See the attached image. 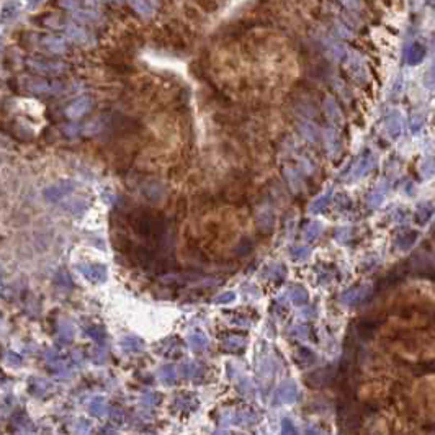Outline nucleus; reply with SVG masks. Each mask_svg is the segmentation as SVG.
Listing matches in <instances>:
<instances>
[{"mask_svg":"<svg viewBox=\"0 0 435 435\" xmlns=\"http://www.w3.org/2000/svg\"><path fill=\"white\" fill-rule=\"evenodd\" d=\"M110 419H111V422L116 424V426H121V424L125 422V419H126V414H125V411H123V409L115 407V409H111Z\"/></svg>","mask_w":435,"mask_h":435,"instance_id":"21","label":"nucleus"},{"mask_svg":"<svg viewBox=\"0 0 435 435\" xmlns=\"http://www.w3.org/2000/svg\"><path fill=\"white\" fill-rule=\"evenodd\" d=\"M280 435H298V429H296V426L290 419H283V421H281Z\"/></svg>","mask_w":435,"mask_h":435,"instance_id":"19","label":"nucleus"},{"mask_svg":"<svg viewBox=\"0 0 435 435\" xmlns=\"http://www.w3.org/2000/svg\"><path fill=\"white\" fill-rule=\"evenodd\" d=\"M291 257H293L295 260H300V259L308 257V249H296L295 254H291Z\"/></svg>","mask_w":435,"mask_h":435,"instance_id":"27","label":"nucleus"},{"mask_svg":"<svg viewBox=\"0 0 435 435\" xmlns=\"http://www.w3.org/2000/svg\"><path fill=\"white\" fill-rule=\"evenodd\" d=\"M106 411H108V404H106V401L101 396L94 398L89 404V412L90 416L94 417H103Z\"/></svg>","mask_w":435,"mask_h":435,"instance_id":"7","label":"nucleus"},{"mask_svg":"<svg viewBox=\"0 0 435 435\" xmlns=\"http://www.w3.org/2000/svg\"><path fill=\"white\" fill-rule=\"evenodd\" d=\"M48 390H49V385L44 380H32V383H30V393L34 396L44 395Z\"/></svg>","mask_w":435,"mask_h":435,"instance_id":"18","label":"nucleus"},{"mask_svg":"<svg viewBox=\"0 0 435 435\" xmlns=\"http://www.w3.org/2000/svg\"><path fill=\"white\" fill-rule=\"evenodd\" d=\"M121 347H123V350L134 354V352H141L142 349H144V342L136 335H126L125 339L121 340Z\"/></svg>","mask_w":435,"mask_h":435,"instance_id":"10","label":"nucleus"},{"mask_svg":"<svg viewBox=\"0 0 435 435\" xmlns=\"http://www.w3.org/2000/svg\"><path fill=\"white\" fill-rule=\"evenodd\" d=\"M216 435H244V434H236V432H221V434H216Z\"/></svg>","mask_w":435,"mask_h":435,"instance_id":"31","label":"nucleus"},{"mask_svg":"<svg viewBox=\"0 0 435 435\" xmlns=\"http://www.w3.org/2000/svg\"><path fill=\"white\" fill-rule=\"evenodd\" d=\"M5 362H7L10 367H20L23 360H22V357L17 354V352L7 350V352H5Z\"/></svg>","mask_w":435,"mask_h":435,"instance_id":"22","label":"nucleus"},{"mask_svg":"<svg viewBox=\"0 0 435 435\" xmlns=\"http://www.w3.org/2000/svg\"><path fill=\"white\" fill-rule=\"evenodd\" d=\"M368 290V286H354V288L347 290L344 296H342V301H345V303H357L358 300H362L363 296H365V293Z\"/></svg>","mask_w":435,"mask_h":435,"instance_id":"12","label":"nucleus"},{"mask_svg":"<svg viewBox=\"0 0 435 435\" xmlns=\"http://www.w3.org/2000/svg\"><path fill=\"white\" fill-rule=\"evenodd\" d=\"M159 378L166 386H172L175 383L177 373H175V367L173 365H164L161 370H159Z\"/></svg>","mask_w":435,"mask_h":435,"instance_id":"14","label":"nucleus"},{"mask_svg":"<svg viewBox=\"0 0 435 435\" xmlns=\"http://www.w3.org/2000/svg\"><path fill=\"white\" fill-rule=\"evenodd\" d=\"M306 334H308V329H306L304 326H295L293 335H296V337H306Z\"/></svg>","mask_w":435,"mask_h":435,"instance_id":"28","label":"nucleus"},{"mask_svg":"<svg viewBox=\"0 0 435 435\" xmlns=\"http://www.w3.org/2000/svg\"><path fill=\"white\" fill-rule=\"evenodd\" d=\"M187 344L193 352H203L204 349H206V345H208V339H206V335H204V332L195 331V332H192V334L188 335Z\"/></svg>","mask_w":435,"mask_h":435,"instance_id":"5","label":"nucleus"},{"mask_svg":"<svg viewBox=\"0 0 435 435\" xmlns=\"http://www.w3.org/2000/svg\"><path fill=\"white\" fill-rule=\"evenodd\" d=\"M245 344H247V340H245V337H240V335H229L224 339L223 342V347L226 349L228 352H240L245 349Z\"/></svg>","mask_w":435,"mask_h":435,"instance_id":"8","label":"nucleus"},{"mask_svg":"<svg viewBox=\"0 0 435 435\" xmlns=\"http://www.w3.org/2000/svg\"><path fill=\"white\" fill-rule=\"evenodd\" d=\"M229 421H231L233 424H237V426L249 427L257 422V414H255L252 409H239V411L231 414Z\"/></svg>","mask_w":435,"mask_h":435,"instance_id":"3","label":"nucleus"},{"mask_svg":"<svg viewBox=\"0 0 435 435\" xmlns=\"http://www.w3.org/2000/svg\"><path fill=\"white\" fill-rule=\"evenodd\" d=\"M175 406L178 409H183V411H188V409L193 411V409L198 406V402H197V399L193 398V395H185V396H182L180 399H178V401L175 402Z\"/></svg>","mask_w":435,"mask_h":435,"instance_id":"16","label":"nucleus"},{"mask_svg":"<svg viewBox=\"0 0 435 435\" xmlns=\"http://www.w3.org/2000/svg\"><path fill=\"white\" fill-rule=\"evenodd\" d=\"M0 321H2V319H0Z\"/></svg>","mask_w":435,"mask_h":435,"instance_id":"33","label":"nucleus"},{"mask_svg":"<svg viewBox=\"0 0 435 435\" xmlns=\"http://www.w3.org/2000/svg\"><path fill=\"white\" fill-rule=\"evenodd\" d=\"M142 401H144V404L154 406V404H157L159 401H161V396H159L157 393H146L144 398H142Z\"/></svg>","mask_w":435,"mask_h":435,"instance_id":"24","label":"nucleus"},{"mask_svg":"<svg viewBox=\"0 0 435 435\" xmlns=\"http://www.w3.org/2000/svg\"><path fill=\"white\" fill-rule=\"evenodd\" d=\"M198 273H167L161 277V283L164 285H185L188 281L200 280Z\"/></svg>","mask_w":435,"mask_h":435,"instance_id":"4","label":"nucleus"},{"mask_svg":"<svg viewBox=\"0 0 435 435\" xmlns=\"http://www.w3.org/2000/svg\"><path fill=\"white\" fill-rule=\"evenodd\" d=\"M105 350L101 349H95L94 352H92V360H94L95 363H103L105 362Z\"/></svg>","mask_w":435,"mask_h":435,"instance_id":"25","label":"nucleus"},{"mask_svg":"<svg viewBox=\"0 0 435 435\" xmlns=\"http://www.w3.org/2000/svg\"><path fill=\"white\" fill-rule=\"evenodd\" d=\"M250 247H252V245H250V242L247 240V242H245V245H239V247L236 249V254L237 255H245L250 250Z\"/></svg>","mask_w":435,"mask_h":435,"instance_id":"29","label":"nucleus"},{"mask_svg":"<svg viewBox=\"0 0 435 435\" xmlns=\"http://www.w3.org/2000/svg\"><path fill=\"white\" fill-rule=\"evenodd\" d=\"M298 398V386L295 381H285L275 393V404H291Z\"/></svg>","mask_w":435,"mask_h":435,"instance_id":"2","label":"nucleus"},{"mask_svg":"<svg viewBox=\"0 0 435 435\" xmlns=\"http://www.w3.org/2000/svg\"><path fill=\"white\" fill-rule=\"evenodd\" d=\"M74 339V327L69 321H63L58 327V340L61 344H69Z\"/></svg>","mask_w":435,"mask_h":435,"instance_id":"11","label":"nucleus"},{"mask_svg":"<svg viewBox=\"0 0 435 435\" xmlns=\"http://www.w3.org/2000/svg\"><path fill=\"white\" fill-rule=\"evenodd\" d=\"M79 270L84 277L92 281V283H103L106 280V268L100 264H82L79 265Z\"/></svg>","mask_w":435,"mask_h":435,"instance_id":"1","label":"nucleus"},{"mask_svg":"<svg viewBox=\"0 0 435 435\" xmlns=\"http://www.w3.org/2000/svg\"><path fill=\"white\" fill-rule=\"evenodd\" d=\"M380 324L381 321H376V319H363L360 321V324H358V334L365 337V339H370V337L375 334V331L380 327Z\"/></svg>","mask_w":435,"mask_h":435,"instance_id":"6","label":"nucleus"},{"mask_svg":"<svg viewBox=\"0 0 435 435\" xmlns=\"http://www.w3.org/2000/svg\"><path fill=\"white\" fill-rule=\"evenodd\" d=\"M331 368H322V370L316 371V373H311V375H308V381L311 383V385H324V383H327L331 380Z\"/></svg>","mask_w":435,"mask_h":435,"instance_id":"15","label":"nucleus"},{"mask_svg":"<svg viewBox=\"0 0 435 435\" xmlns=\"http://www.w3.org/2000/svg\"><path fill=\"white\" fill-rule=\"evenodd\" d=\"M295 360L300 367H311L316 362V355L309 349H306V347H300L295 352Z\"/></svg>","mask_w":435,"mask_h":435,"instance_id":"9","label":"nucleus"},{"mask_svg":"<svg viewBox=\"0 0 435 435\" xmlns=\"http://www.w3.org/2000/svg\"><path fill=\"white\" fill-rule=\"evenodd\" d=\"M197 368L198 367L195 365V363H192V362L190 363H185V365L182 367V375L185 376V378H193L198 373Z\"/></svg>","mask_w":435,"mask_h":435,"instance_id":"23","label":"nucleus"},{"mask_svg":"<svg viewBox=\"0 0 435 435\" xmlns=\"http://www.w3.org/2000/svg\"><path fill=\"white\" fill-rule=\"evenodd\" d=\"M89 431H90V424L87 422V421H79V424H77V434L87 435V434H89Z\"/></svg>","mask_w":435,"mask_h":435,"instance_id":"26","label":"nucleus"},{"mask_svg":"<svg viewBox=\"0 0 435 435\" xmlns=\"http://www.w3.org/2000/svg\"><path fill=\"white\" fill-rule=\"evenodd\" d=\"M103 435H118L115 431H111V429H105L103 431Z\"/></svg>","mask_w":435,"mask_h":435,"instance_id":"30","label":"nucleus"},{"mask_svg":"<svg viewBox=\"0 0 435 435\" xmlns=\"http://www.w3.org/2000/svg\"><path fill=\"white\" fill-rule=\"evenodd\" d=\"M2 380H3V373L0 371V381H2Z\"/></svg>","mask_w":435,"mask_h":435,"instance_id":"32","label":"nucleus"},{"mask_svg":"<svg viewBox=\"0 0 435 435\" xmlns=\"http://www.w3.org/2000/svg\"><path fill=\"white\" fill-rule=\"evenodd\" d=\"M290 300L293 304H304L308 301V291L301 285H295L290 288Z\"/></svg>","mask_w":435,"mask_h":435,"instance_id":"13","label":"nucleus"},{"mask_svg":"<svg viewBox=\"0 0 435 435\" xmlns=\"http://www.w3.org/2000/svg\"><path fill=\"white\" fill-rule=\"evenodd\" d=\"M87 335L92 337L97 344H101V342L105 340V337H106V332H105V329L101 326H90L89 329H87Z\"/></svg>","mask_w":435,"mask_h":435,"instance_id":"17","label":"nucleus"},{"mask_svg":"<svg viewBox=\"0 0 435 435\" xmlns=\"http://www.w3.org/2000/svg\"><path fill=\"white\" fill-rule=\"evenodd\" d=\"M234 300H236V293H234V291H224V293L218 295L216 298H214V303H216V304H228V303H233Z\"/></svg>","mask_w":435,"mask_h":435,"instance_id":"20","label":"nucleus"}]
</instances>
